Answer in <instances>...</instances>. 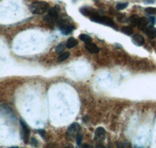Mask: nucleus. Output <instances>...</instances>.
<instances>
[{"label":"nucleus","instance_id":"nucleus-1","mask_svg":"<svg viewBox=\"0 0 156 148\" xmlns=\"http://www.w3.org/2000/svg\"><path fill=\"white\" fill-rule=\"evenodd\" d=\"M80 11L83 15H84L86 16H88L91 21L106 25V26H111V27L114 28L115 30H117L116 25H115V23H114V21L111 18L108 17L106 16H101L96 11H94L92 8L83 7L82 9H80Z\"/></svg>","mask_w":156,"mask_h":148},{"label":"nucleus","instance_id":"nucleus-4","mask_svg":"<svg viewBox=\"0 0 156 148\" xmlns=\"http://www.w3.org/2000/svg\"><path fill=\"white\" fill-rule=\"evenodd\" d=\"M58 12H59V9L58 6H54L51 7L48 9V15L44 16V20L48 23H55L58 21Z\"/></svg>","mask_w":156,"mask_h":148},{"label":"nucleus","instance_id":"nucleus-22","mask_svg":"<svg viewBox=\"0 0 156 148\" xmlns=\"http://www.w3.org/2000/svg\"><path fill=\"white\" fill-rule=\"evenodd\" d=\"M30 143H31V145H33V146H37V144H38V142H37V140L35 139V138L32 137L31 140H30Z\"/></svg>","mask_w":156,"mask_h":148},{"label":"nucleus","instance_id":"nucleus-23","mask_svg":"<svg viewBox=\"0 0 156 148\" xmlns=\"http://www.w3.org/2000/svg\"><path fill=\"white\" fill-rule=\"evenodd\" d=\"M149 21L151 22V25L153 26V25L154 24V23H155V18L153 17V16H151V17L149 18Z\"/></svg>","mask_w":156,"mask_h":148},{"label":"nucleus","instance_id":"nucleus-9","mask_svg":"<svg viewBox=\"0 0 156 148\" xmlns=\"http://www.w3.org/2000/svg\"><path fill=\"white\" fill-rule=\"evenodd\" d=\"M85 48L89 51V52L92 53V54H96V53L99 52V48L94 43H87L85 44Z\"/></svg>","mask_w":156,"mask_h":148},{"label":"nucleus","instance_id":"nucleus-3","mask_svg":"<svg viewBox=\"0 0 156 148\" xmlns=\"http://www.w3.org/2000/svg\"><path fill=\"white\" fill-rule=\"evenodd\" d=\"M57 23H58V28L64 35H68L69 33H70L75 29L74 25L69 23V19H63V18L59 19L58 18Z\"/></svg>","mask_w":156,"mask_h":148},{"label":"nucleus","instance_id":"nucleus-15","mask_svg":"<svg viewBox=\"0 0 156 148\" xmlns=\"http://www.w3.org/2000/svg\"><path fill=\"white\" fill-rule=\"evenodd\" d=\"M79 38H80V41H83V42L86 43V44L91 42V41H92L91 37L87 35V34H80V35L79 36Z\"/></svg>","mask_w":156,"mask_h":148},{"label":"nucleus","instance_id":"nucleus-8","mask_svg":"<svg viewBox=\"0 0 156 148\" xmlns=\"http://www.w3.org/2000/svg\"><path fill=\"white\" fill-rule=\"evenodd\" d=\"M144 32L149 38L154 39V37H156V28L153 26H147L144 30Z\"/></svg>","mask_w":156,"mask_h":148},{"label":"nucleus","instance_id":"nucleus-5","mask_svg":"<svg viewBox=\"0 0 156 148\" xmlns=\"http://www.w3.org/2000/svg\"><path fill=\"white\" fill-rule=\"evenodd\" d=\"M20 127H21L22 139L25 143H27L29 142V139H30V129H29L27 124L25 123L23 120H20Z\"/></svg>","mask_w":156,"mask_h":148},{"label":"nucleus","instance_id":"nucleus-19","mask_svg":"<svg viewBox=\"0 0 156 148\" xmlns=\"http://www.w3.org/2000/svg\"><path fill=\"white\" fill-rule=\"evenodd\" d=\"M145 12L148 14H156V8L147 7L145 9Z\"/></svg>","mask_w":156,"mask_h":148},{"label":"nucleus","instance_id":"nucleus-18","mask_svg":"<svg viewBox=\"0 0 156 148\" xmlns=\"http://www.w3.org/2000/svg\"><path fill=\"white\" fill-rule=\"evenodd\" d=\"M64 48H65V44H64V43H59V44L56 46V48H55V51H56L57 53H60L62 52V51H64Z\"/></svg>","mask_w":156,"mask_h":148},{"label":"nucleus","instance_id":"nucleus-11","mask_svg":"<svg viewBox=\"0 0 156 148\" xmlns=\"http://www.w3.org/2000/svg\"><path fill=\"white\" fill-rule=\"evenodd\" d=\"M149 19L146 17H141L140 18V20H139V23H138V28L139 30H144L145 28L147 26V24L149 23Z\"/></svg>","mask_w":156,"mask_h":148},{"label":"nucleus","instance_id":"nucleus-21","mask_svg":"<svg viewBox=\"0 0 156 148\" xmlns=\"http://www.w3.org/2000/svg\"><path fill=\"white\" fill-rule=\"evenodd\" d=\"M82 139H83V136L80 133H78V135L76 136V143H77L78 146H80L81 145V142H82Z\"/></svg>","mask_w":156,"mask_h":148},{"label":"nucleus","instance_id":"nucleus-17","mask_svg":"<svg viewBox=\"0 0 156 148\" xmlns=\"http://www.w3.org/2000/svg\"><path fill=\"white\" fill-rule=\"evenodd\" d=\"M128 6L127 2H119L115 5V8L118 10H122V9H126Z\"/></svg>","mask_w":156,"mask_h":148},{"label":"nucleus","instance_id":"nucleus-12","mask_svg":"<svg viewBox=\"0 0 156 148\" xmlns=\"http://www.w3.org/2000/svg\"><path fill=\"white\" fill-rule=\"evenodd\" d=\"M77 44L78 42L76 39H75L74 37H69V38L67 40V41H66V48H74L75 46L77 45Z\"/></svg>","mask_w":156,"mask_h":148},{"label":"nucleus","instance_id":"nucleus-7","mask_svg":"<svg viewBox=\"0 0 156 148\" xmlns=\"http://www.w3.org/2000/svg\"><path fill=\"white\" fill-rule=\"evenodd\" d=\"M106 138V131L102 127H98L94 132V140L96 142L101 143L105 140Z\"/></svg>","mask_w":156,"mask_h":148},{"label":"nucleus","instance_id":"nucleus-24","mask_svg":"<svg viewBox=\"0 0 156 148\" xmlns=\"http://www.w3.org/2000/svg\"><path fill=\"white\" fill-rule=\"evenodd\" d=\"M82 147H91V146L88 144H84V145H82Z\"/></svg>","mask_w":156,"mask_h":148},{"label":"nucleus","instance_id":"nucleus-14","mask_svg":"<svg viewBox=\"0 0 156 148\" xmlns=\"http://www.w3.org/2000/svg\"><path fill=\"white\" fill-rule=\"evenodd\" d=\"M129 23H131L132 26H138L140 17H139L137 15H133V16H131L129 18Z\"/></svg>","mask_w":156,"mask_h":148},{"label":"nucleus","instance_id":"nucleus-16","mask_svg":"<svg viewBox=\"0 0 156 148\" xmlns=\"http://www.w3.org/2000/svg\"><path fill=\"white\" fill-rule=\"evenodd\" d=\"M69 55H70V53H69V51L63 52L62 54H61V55L58 56V62H63V61H65V60L67 59V58H69Z\"/></svg>","mask_w":156,"mask_h":148},{"label":"nucleus","instance_id":"nucleus-2","mask_svg":"<svg viewBox=\"0 0 156 148\" xmlns=\"http://www.w3.org/2000/svg\"><path fill=\"white\" fill-rule=\"evenodd\" d=\"M49 9V4L45 2H41V1L32 2L30 5V12L34 14H43Z\"/></svg>","mask_w":156,"mask_h":148},{"label":"nucleus","instance_id":"nucleus-10","mask_svg":"<svg viewBox=\"0 0 156 148\" xmlns=\"http://www.w3.org/2000/svg\"><path fill=\"white\" fill-rule=\"evenodd\" d=\"M132 41L137 46L143 45L144 44V42H145L144 38L140 34H134L132 37Z\"/></svg>","mask_w":156,"mask_h":148},{"label":"nucleus","instance_id":"nucleus-13","mask_svg":"<svg viewBox=\"0 0 156 148\" xmlns=\"http://www.w3.org/2000/svg\"><path fill=\"white\" fill-rule=\"evenodd\" d=\"M121 31L123 33H125V34H126V35L130 36L133 33V29L130 26H122V28H121Z\"/></svg>","mask_w":156,"mask_h":148},{"label":"nucleus","instance_id":"nucleus-20","mask_svg":"<svg viewBox=\"0 0 156 148\" xmlns=\"http://www.w3.org/2000/svg\"><path fill=\"white\" fill-rule=\"evenodd\" d=\"M37 132H38L40 135H41V136L43 138V139H44L45 140H46L47 135H46V132H45V131L43 130V129H38V130H37Z\"/></svg>","mask_w":156,"mask_h":148},{"label":"nucleus","instance_id":"nucleus-6","mask_svg":"<svg viewBox=\"0 0 156 148\" xmlns=\"http://www.w3.org/2000/svg\"><path fill=\"white\" fill-rule=\"evenodd\" d=\"M80 129V125L78 123H73L68 128L67 132H66V137L68 139H71V138L76 137V136L79 133V131Z\"/></svg>","mask_w":156,"mask_h":148}]
</instances>
